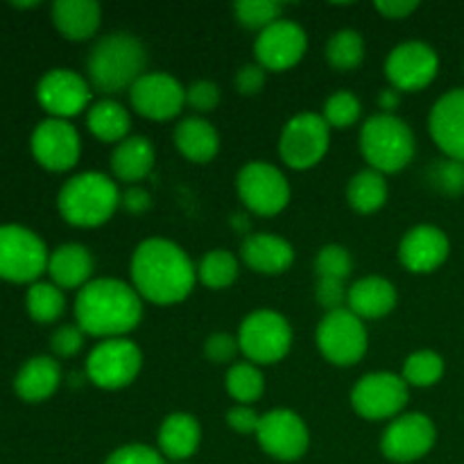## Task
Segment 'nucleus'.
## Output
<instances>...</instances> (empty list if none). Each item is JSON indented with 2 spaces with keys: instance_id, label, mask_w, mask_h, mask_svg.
<instances>
[{
  "instance_id": "c03bdc74",
  "label": "nucleus",
  "mask_w": 464,
  "mask_h": 464,
  "mask_svg": "<svg viewBox=\"0 0 464 464\" xmlns=\"http://www.w3.org/2000/svg\"><path fill=\"white\" fill-rule=\"evenodd\" d=\"M240 352L238 338L229 334H213L208 335L207 343H204V356L208 358L216 365H227V362H234L236 353Z\"/></svg>"
},
{
  "instance_id": "0eeeda50",
  "label": "nucleus",
  "mask_w": 464,
  "mask_h": 464,
  "mask_svg": "<svg viewBox=\"0 0 464 464\" xmlns=\"http://www.w3.org/2000/svg\"><path fill=\"white\" fill-rule=\"evenodd\" d=\"M50 252L39 234L23 225H0V279L36 284L48 272Z\"/></svg>"
},
{
  "instance_id": "603ef678",
  "label": "nucleus",
  "mask_w": 464,
  "mask_h": 464,
  "mask_svg": "<svg viewBox=\"0 0 464 464\" xmlns=\"http://www.w3.org/2000/svg\"><path fill=\"white\" fill-rule=\"evenodd\" d=\"M14 7H18V9H32V7H39V3H14Z\"/></svg>"
},
{
  "instance_id": "ea45409f",
  "label": "nucleus",
  "mask_w": 464,
  "mask_h": 464,
  "mask_svg": "<svg viewBox=\"0 0 464 464\" xmlns=\"http://www.w3.org/2000/svg\"><path fill=\"white\" fill-rule=\"evenodd\" d=\"M353 270L352 254L340 245H326L315 256L317 279H338L344 281Z\"/></svg>"
},
{
  "instance_id": "6ab92c4d",
  "label": "nucleus",
  "mask_w": 464,
  "mask_h": 464,
  "mask_svg": "<svg viewBox=\"0 0 464 464\" xmlns=\"http://www.w3.org/2000/svg\"><path fill=\"white\" fill-rule=\"evenodd\" d=\"M306 48L308 36L304 27L299 23L288 21V18H279L270 27L258 32L254 54H256L258 66L272 72H281L297 66L306 54Z\"/></svg>"
},
{
  "instance_id": "7c9ffc66",
  "label": "nucleus",
  "mask_w": 464,
  "mask_h": 464,
  "mask_svg": "<svg viewBox=\"0 0 464 464\" xmlns=\"http://www.w3.org/2000/svg\"><path fill=\"white\" fill-rule=\"evenodd\" d=\"M347 202L361 216H370V213L383 208L385 202H388V181H385V175L372 170V168L356 172L349 179Z\"/></svg>"
},
{
  "instance_id": "cd10ccee",
  "label": "nucleus",
  "mask_w": 464,
  "mask_h": 464,
  "mask_svg": "<svg viewBox=\"0 0 464 464\" xmlns=\"http://www.w3.org/2000/svg\"><path fill=\"white\" fill-rule=\"evenodd\" d=\"M157 154L152 140L145 136H127L111 152V172L118 181L136 186L150 177Z\"/></svg>"
},
{
  "instance_id": "f704fd0d",
  "label": "nucleus",
  "mask_w": 464,
  "mask_h": 464,
  "mask_svg": "<svg viewBox=\"0 0 464 464\" xmlns=\"http://www.w3.org/2000/svg\"><path fill=\"white\" fill-rule=\"evenodd\" d=\"M365 59V41L356 30H338L326 44V62L335 71H353Z\"/></svg>"
},
{
  "instance_id": "7ed1b4c3",
  "label": "nucleus",
  "mask_w": 464,
  "mask_h": 464,
  "mask_svg": "<svg viewBox=\"0 0 464 464\" xmlns=\"http://www.w3.org/2000/svg\"><path fill=\"white\" fill-rule=\"evenodd\" d=\"M148 50L130 32H113L102 36L86 59V75L91 89L102 95L127 91L145 75Z\"/></svg>"
},
{
  "instance_id": "a19ab883",
  "label": "nucleus",
  "mask_w": 464,
  "mask_h": 464,
  "mask_svg": "<svg viewBox=\"0 0 464 464\" xmlns=\"http://www.w3.org/2000/svg\"><path fill=\"white\" fill-rule=\"evenodd\" d=\"M186 104L198 113H208L220 104V86L216 82L199 80L186 89Z\"/></svg>"
},
{
  "instance_id": "09e8293b",
  "label": "nucleus",
  "mask_w": 464,
  "mask_h": 464,
  "mask_svg": "<svg viewBox=\"0 0 464 464\" xmlns=\"http://www.w3.org/2000/svg\"><path fill=\"white\" fill-rule=\"evenodd\" d=\"M152 207V198L143 186H130L125 193H121V208H125L130 216H140V213L150 211Z\"/></svg>"
},
{
  "instance_id": "a18cd8bd",
  "label": "nucleus",
  "mask_w": 464,
  "mask_h": 464,
  "mask_svg": "<svg viewBox=\"0 0 464 464\" xmlns=\"http://www.w3.org/2000/svg\"><path fill=\"white\" fill-rule=\"evenodd\" d=\"M347 295L349 288H344V281L338 279H317L315 285V299L322 308H326V313L338 311V308H347Z\"/></svg>"
},
{
  "instance_id": "37998d69",
  "label": "nucleus",
  "mask_w": 464,
  "mask_h": 464,
  "mask_svg": "<svg viewBox=\"0 0 464 464\" xmlns=\"http://www.w3.org/2000/svg\"><path fill=\"white\" fill-rule=\"evenodd\" d=\"M104 464H166V458L152 447L145 444H127V447L116 449Z\"/></svg>"
},
{
  "instance_id": "79ce46f5",
  "label": "nucleus",
  "mask_w": 464,
  "mask_h": 464,
  "mask_svg": "<svg viewBox=\"0 0 464 464\" xmlns=\"http://www.w3.org/2000/svg\"><path fill=\"white\" fill-rule=\"evenodd\" d=\"M84 331L77 324H63L50 335V349L59 358H72L84 344Z\"/></svg>"
},
{
  "instance_id": "c85d7f7f",
  "label": "nucleus",
  "mask_w": 464,
  "mask_h": 464,
  "mask_svg": "<svg viewBox=\"0 0 464 464\" xmlns=\"http://www.w3.org/2000/svg\"><path fill=\"white\" fill-rule=\"evenodd\" d=\"M172 139H175V148L193 163H208L211 159H216L218 150H220L218 130L202 116L184 118L175 127Z\"/></svg>"
},
{
  "instance_id": "e433bc0d",
  "label": "nucleus",
  "mask_w": 464,
  "mask_h": 464,
  "mask_svg": "<svg viewBox=\"0 0 464 464\" xmlns=\"http://www.w3.org/2000/svg\"><path fill=\"white\" fill-rule=\"evenodd\" d=\"M281 12H284V5L275 3V0H243V3L234 5V14L240 25L258 32L279 21Z\"/></svg>"
},
{
  "instance_id": "ddd939ff",
  "label": "nucleus",
  "mask_w": 464,
  "mask_h": 464,
  "mask_svg": "<svg viewBox=\"0 0 464 464\" xmlns=\"http://www.w3.org/2000/svg\"><path fill=\"white\" fill-rule=\"evenodd\" d=\"M256 440L258 447L275 460L295 462L306 456L311 433L297 412L288 408H276L261 415Z\"/></svg>"
},
{
  "instance_id": "c756f323",
  "label": "nucleus",
  "mask_w": 464,
  "mask_h": 464,
  "mask_svg": "<svg viewBox=\"0 0 464 464\" xmlns=\"http://www.w3.org/2000/svg\"><path fill=\"white\" fill-rule=\"evenodd\" d=\"M86 127L102 143H122L131 130L130 111L121 102L104 98L93 102L86 113Z\"/></svg>"
},
{
  "instance_id": "bb28decb",
  "label": "nucleus",
  "mask_w": 464,
  "mask_h": 464,
  "mask_svg": "<svg viewBox=\"0 0 464 464\" xmlns=\"http://www.w3.org/2000/svg\"><path fill=\"white\" fill-rule=\"evenodd\" d=\"M102 9L95 0H57L53 5V23L68 41H89L98 32Z\"/></svg>"
},
{
  "instance_id": "58836bf2",
  "label": "nucleus",
  "mask_w": 464,
  "mask_h": 464,
  "mask_svg": "<svg viewBox=\"0 0 464 464\" xmlns=\"http://www.w3.org/2000/svg\"><path fill=\"white\" fill-rule=\"evenodd\" d=\"M429 181L435 190L449 198L464 193V161L458 159H440L429 168Z\"/></svg>"
},
{
  "instance_id": "4be33fe9",
  "label": "nucleus",
  "mask_w": 464,
  "mask_h": 464,
  "mask_svg": "<svg viewBox=\"0 0 464 464\" xmlns=\"http://www.w3.org/2000/svg\"><path fill=\"white\" fill-rule=\"evenodd\" d=\"M245 266L266 276L284 275L293 267L295 249L285 238L276 234H252L240 247Z\"/></svg>"
},
{
  "instance_id": "39448f33",
  "label": "nucleus",
  "mask_w": 464,
  "mask_h": 464,
  "mask_svg": "<svg viewBox=\"0 0 464 464\" xmlns=\"http://www.w3.org/2000/svg\"><path fill=\"white\" fill-rule=\"evenodd\" d=\"M361 152L381 175L401 172L415 157V134L397 113H376L361 130Z\"/></svg>"
},
{
  "instance_id": "4468645a",
  "label": "nucleus",
  "mask_w": 464,
  "mask_h": 464,
  "mask_svg": "<svg viewBox=\"0 0 464 464\" xmlns=\"http://www.w3.org/2000/svg\"><path fill=\"white\" fill-rule=\"evenodd\" d=\"M440 57L424 41H406L390 50L385 59V75L399 93L421 91L438 77Z\"/></svg>"
},
{
  "instance_id": "8fccbe9b",
  "label": "nucleus",
  "mask_w": 464,
  "mask_h": 464,
  "mask_svg": "<svg viewBox=\"0 0 464 464\" xmlns=\"http://www.w3.org/2000/svg\"><path fill=\"white\" fill-rule=\"evenodd\" d=\"M420 7V3H408V0H383V3H374V9L379 14H383L385 18H406L411 16L415 9Z\"/></svg>"
},
{
  "instance_id": "423d86ee",
  "label": "nucleus",
  "mask_w": 464,
  "mask_h": 464,
  "mask_svg": "<svg viewBox=\"0 0 464 464\" xmlns=\"http://www.w3.org/2000/svg\"><path fill=\"white\" fill-rule=\"evenodd\" d=\"M238 347L252 365H275L293 347V326L281 313L261 308L249 313L238 329Z\"/></svg>"
},
{
  "instance_id": "20e7f679",
  "label": "nucleus",
  "mask_w": 464,
  "mask_h": 464,
  "mask_svg": "<svg viewBox=\"0 0 464 464\" xmlns=\"http://www.w3.org/2000/svg\"><path fill=\"white\" fill-rule=\"evenodd\" d=\"M57 208L68 225L93 229L111 220L121 208V190L116 181L102 172H80L62 186Z\"/></svg>"
},
{
  "instance_id": "2eb2a0df",
  "label": "nucleus",
  "mask_w": 464,
  "mask_h": 464,
  "mask_svg": "<svg viewBox=\"0 0 464 464\" xmlns=\"http://www.w3.org/2000/svg\"><path fill=\"white\" fill-rule=\"evenodd\" d=\"M36 100L48 118L68 121L91 104V84L71 68H53L36 84Z\"/></svg>"
},
{
  "instance_id": "393cba45",
  "label": "nucleus",
  "mask_w": 464,
  "mask_h": 464,
  "mask_svg": "<svg viewBox=\"0 0 464 464\" xmlns=\"http://www.w3.org/2000/svg\"><path fill=\"white\" fill-rule=\"evenodd\" d=\"M157 442L163 458L172 462H186L198 453L202 442V426L188 412H172L163 420Z\"/></svg>"
},
{
  "instance_id": "3c124183",
  "label": "nucleus",
  "mask_w": 464,
  "mask_h": 464,
  "mask_svg": "<svg viewBox=\"0 0 464 464\" xmlns=\"http://www.w3.org/2000/svg\"><path fill=\"white\" fill-rule=\"evenodd\" d=\"M399 102H401V93L397 89H392V86L379 93V107L383 109V113H392L399 107Z\"/></svg>"
},
{
  "instance_id": "f257e3e1",
  "label": "nucleus",
  "mask_w": 464,
  "mask_h": 464,
  "mask_svg": "<svg viewBox=\"0 0 464 464\" xmlns=\"http://www.w3.org/2000/svg\"><path fill=\"white\" fill-rule=\"evenodd\" d=\"M131 285L140 299L172 306L193 293L198 267L177 243L166 238H148L131 254Z\"/></svg>"
},
{
  "instance_id": "aec40b11",
  "label": "nucleus",
  "mask_w": 464,
  "mask_h": 464,
  "mask_svg": "<svg viewBox=\"0 0 464 464\" xmlns=\"http://www.w3.org/2000/svg\"><path fill=\"white\" fill-rule=\"evenodd\" d=\"M451 252L449 236L440 227L433 225H417L401 238L399 245V261L403 267L415 275H429L435 272Z\"/></svg>"
},
{
  "instance_id": "b1692460",
  "label": "nucleus",
  "mask_w": 464,
  "mask_h": 464,
  "mask_svg": "<svg viewBox=\"0 0 464 464\" xmlns=\"http://www.w3.org/2000/svg\"><path fill=\"white\" fill-rule=\"evenodd\" d=\"M62 385V367L53 356H34L18 370L14 392L25 403L48 401Z\"/></svg>"
},
{
  "instance_id": "9d476101",
  "label": "nucleus",
  "mask_w": 464,
  "mask_h": 464,
  "mask_svg": "<svg viewBox=\"0 0 464 464\" xmlns=\"http://www.w3.org/2000/svg\"><path fill=\"white\" fill-rule=\"evenodd\" d=\"M143 367V353L130 338L102 340L86 358V376L102 390H122L131 385Z\"/></svg>"
},
{
  "instance_id": "f8f14e48",
  "label": "nucleus",
  "mask_w": 464,
  "mask_h": 464,
  "mask_svg": "<svg viewBox=\"0 0 464 464\" xmlns=\"http://www.w3.org/2000/svg\"><path fill=\"white\" fill-rule=\"evenodd\" d=\"M408 403V383L392 372L365 374L352 390V406L362 420H397Z\"/></svg>"
},
{
  "instance_id": "473e14b6",
  "label": "nucleus",
  "mask_w": 464,
  "mask_h": 464,
  "mask_svg": "<svg viewBox=\"0 0 464 464\" xmlns=\"http://www.w3.org/2000/svg\"><path fill=\"white\" fill-rule=\"evenodd\" d=\"M199 284L211 290H225L238 279V258L229 249H211L198 266Z\"/></svg>"
},
{
  "instance_id": "2f4dec72",
  "label": "nucleus",
  "mask_w": 464,
  "mask_h": 464,
  "mask_svg": "<svg viewBox=\"0 0 464 464\" xmlns=\"http://www.w3.org/2000/svg\"><path fill=\"white\" fill-rule=\"evenodd\" d=\"M25 308L27 315L39 324H53L66 311V297L63 290L57 288L48 281H36L27 288L25 295Z\"/></svg>"
},
{
  "instance_id": "a211bd4d",
  "label": "nucleus",
  "mask_w": 464,
  "mask_h": 464,
  "mask_svg": "<svg viewBox=\"0 0 464 464\" xmlns=\"http://www.w3.org/2000/svg\"><path fill=\"white\" fill-rule=\"evenodd\" d=\"M130 104L148 121H172L186 104V89L170 72H145L130 89Z\"/></svg>"
},
{
  "instance_id": "5701e85b",
  "label": "nucleus",
  "mask_w": 464,
  "mask_h": 464,
  "mask_svg": "<svg viewBox=\"0 0 464 464\" xmlns=\"http://www.w3.org/2000/svg\"><path fill=\"white\" fill-rule=\"evenodd\" d=\"M93 254L80 243H66L50 252L48 275L50 284L62 290H82L89 281H93Z\"/></svg>"
},
{
  "instance_id": "9b49d317",
  "label": "nucleus",
  "mask_w": 464,
  "mask_h": 464,
  "mask_svg": "<svg viewBox=\"0 0 464 464\" xmlns=\"http://www.w3.org/2000/svg\"><path fill=\"white\" fill-rule=\"evenodd\" d=\"M236 190L245 207L263 218L284 211L290 202V184L284 172L267 161H249L236 177Z\"/></svg>"
},
{
  "instance_id": "1a4fd4ad",
  "label": "nucleus",
  "mask_w": 464,
  "mask_h": 464,
  "mask_svg": "<svg viewBox=\"0 0 464 464\" xmlns=\"http://www.w3.org/2000/svg\"><path fill=\"white\" fill-rule=\"evenodd\" d=\"M331 127L322 113H297L285 122L279 139L281 161L293 170L315 168L329 152Z\"/></svg>"
},
{
  "instance_id": "49530a36",
  "label": "nucleus",
  "mask_w": 464,
  "mask_h": 464,
  "mask_svg": "<svg viewBox=\"0 0 464 464\" xmlns=\"http://www.w3.org/2000/svg\"><path fill=\"white\" fill-rule=\"evenodd\" d=\"M267 71L258 63H245L238 72H236V89L240 95H256L261 93L266 86Z\"/></svg>"
},
{
  "instance_id": "72a5a7b5",
  "label": "nucleus",
  "mask_w": 464,
  "mask_h": 464,
  "mask_svg": "<svg viewBox=\"0 0 464 464\" xmlns=\"http://www.w3.org/2000/svg\"><path fill=\"white\" fill-rule=\"evenodd\" d=\"M227 392L238 406H252L266 392V379L252 362H234L227 372Z\"/></svg>"
},
{
  "instance_id": "4c0bfd02",
  "label": "nucleus",
  "mask_w": 464,
  "mask_h": 464,
  "mask_svg": "<svg viewBox=\"0 0 464 464\" xmlns=\"http://www.w3.org/2000/svg\"><path fill=\"white\" fill-rule=\"evenodd\" d=\"M362 104L361 100L356 98V93L352 91H335L329 100L324 102V121L329 122V127H335V130H347L353 122L361 118Z\"/></svg>"
},
{
  "instance_id": "f3484780",
  "label": "nucleus",
  "mask_w": 464,
  "mask_h": 464,
  "mask_svg": "<svg viewBox=\"0 0 464 464\" xmlns=\"http://www.w3.org/2000/svg\"><path fill=\"white\" fill-rule=\"evenodd\" d=\"M438 430L424 412H408L392 420L381 438V453L390 462L411 464L429 456L435 447Z\"/></svg>"
},
{
  "instance_id": "864d4df0",
  "label": "nucleus",
  "mask_w": 464,
  "mask_h": 464,
  "mask_svg": "<svg viewBox=\"0 0 464 464\" xmlns=\"http://www.w3.org/2000/svg\"><path fill=\"white\" fill-rule=\"evenodd\" d=\"M175 464H186V462H175Z\"/></svg>"
},
{
  "instance_id": "dca6fc26",
  "label": "nucleus",
  "mask_w": 464,
  "mask_h": 464,
  "mask_svg": "<svg viewBox=\"0 0 464 464\" xmlns=\"http://www.w3.org/2000/svg\"><path fill=\"white\" fill-rule=\"evenodd\" d=\"M32 157L50 172H68L77 166L82 154V140L68 121L45 118L30 136Z\"/></svg>"
},
{
  "instance_id": "f03ea898",
  "label": "nucleus",
  "mask_w": 464,
  "mask_h": 464,
  "mask_svg": "<svg viewBox=\"0 0 464 464\" xmlns=\"http://www.w3.org/2000/svg\"><path fill=\"white\" fill-rule=\"evenodd\" d=\"M143 299L121 279H93L77 290L75 324L93 338H125L140 324Z\"/></svg>"
},
{
  "instance_id": "6e6552de",
  "label": "nucleus",
  "mask_w": 464,
  "mask_h": 464,
  "mask_svg": "<svg viewBox=\"0 0 464 464\" xmlns=\"http://www.w3.org/2000/svg\"><path fill=\"white\" fill-rule=\"evenodd\" d=\"M317 349L322 356L338 367H352L365 358L370 347V335L365 324L349 308L326 313L317 324Z\"/></svg>"
},
{
  "instance_id": "de8ad7c7",
  "label": "nucleus",
  "mask_w": 464,
  "mask_h": 464,
  "mask_svg": "<svg viewBox=\"0 0 464 464\" xmlns=\"http://www.w3.org/2000/svg\"><path fill=\"white\" fill-rule=\"evenodd\" d=\"M227 424H229L231 430L240 435H256L261 415L252 406H236L227 412Z\"/></svg>"
},
{
  "instance_id": "c9c22d12",
  "label": "nucleus",
  "mask_w": 464,
  "mask_h": 464,
  "mask_svg": "<svg viewBox=\"0 0 464 464\" xmlns=\"http://www.w3.org/2000/svg\"><path fill=\"white\" fill-rule=\"evenodd\" d=\"M444 376V361L440 353L429 352H415L406 358L403 362L401 379L406 381L408 388H430L438 383Z\"/></svg>"
},
{
  "instance_id": "412c9836",
  "label": "nucleus",
  "mask_w": 464,
  "mask_h": 464,
  "mask_svg": "<svg viewBox=\"0 0 464 464\" xmlns=\"http://www.w3.org/2000/svg\"><path fill=\"white\" fill-rule=\"evenodd\" d=\"M429 131L444 157L464 161V89L449 91L433 104Z\"/></svg>"
},
{
  "instance_id": "a878e982",
  "label": "nucleus",
  "mask_w": 464,
  "mask_h": 464,
  "mask_svg": "<svg viewBox=\"0 0 464 464\" xmlns=\"http://www.w3.org/2000/svg\"><path fill=\"white\" fill-rule=\"evenodd\" d=\"M397 306V288L383 276H362L349 288L347 308L361 320H379Z\"/></svg>"
}]
</instances>
